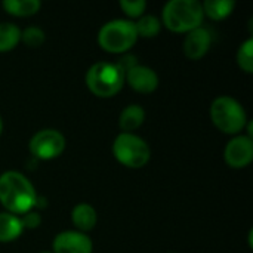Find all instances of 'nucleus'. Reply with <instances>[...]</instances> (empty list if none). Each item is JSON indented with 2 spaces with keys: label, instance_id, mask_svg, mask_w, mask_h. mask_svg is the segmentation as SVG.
<instances>
[{
  "label": "nucleus",
  "instance_id": "obj_4",
  "mask_svg": "<svg viewBox=\"0 0 253 253\" xmlns=\"http://www.w3.org/2000/svg\"><path fill=\"white\" fill-rule=\"evenodd\" d=\"M211 119L224 133L237 135L248 125V114L243 105L231 96H218L211 105Z\"/></svg>",
  "mask_w": 253,
  "mask_h": 253
},
{
  "label": "nucleus",
  "instance_id": "obj_23",
  "mask_svg": "<svg viewBox=\"0 0 253 253\" xmlns=\"http://www.w3.org/2000/svg\"><path fill=\"white\" fill-rule=\"evenodd\" d=\"M116 64H117V67H119L123 73H126V71H129L132 67H135V65L138 64V61H136V56H133V55H123Z\"/></svg>",
  "mask_w": 253,
  "mask_h": 253
},
{
  "label": "nucleus",
  "instance_id": "obj_14",
  "mask_svg": "<svg viewBox=\"0 0 253 253\" xmlns=\"http://www.w3.org/2000/svg\"><path fill=\"white\" fill-rule=\"evenodd\" d=\"M24 231L21 218L9 213L0 212V243H9L16 240Z\"/></svg>",
  "mask_w": 253,
  "mask_h": 253
},
{
  "label": "nucleus",
  "instance_id": "obj_13",
  "mask_svg": "<svg viewBox=\"0 0 253 253\" xmlns=\"http://www.w3.org/2000/svg\"><path fill=\"white\" fill-rule=\"evenodd\" d=\"M144 120H145V110L138 104H130L120 113L119 126L122 132L133 133V130H136L144 123Z\"/></svg>",
  "mask_w": 253,
  "mask_h": 253
},
{
  "label": "nucleus",
  "instance_id": "obj_15",
  "mask_svg": "<svg viewBox=\"0 0 253 253\" xmlns=\"http://www.w3.org/2000/svg\"><path fill=\"white\" fill-rule=\"evenodd\" d=\"M202 7H203V13L208 15L211 19L221 21L233 13L236 7V1L234 0H206L202 3Z\"/></svg>",
  "mask_w": 253,
  "mask_h": 253
},
{
  "label": "nucleus",
  "instance_id": "obj_24",
  "mask_svg": "<svg viewBox=\"0 0 253 253\" xmlns=\"http://www.w3.org/2000/svg\"><path fill=\"white\" fill-rule=\"evenodd\" d=\"M1 130H3V122H1V117H0V135H1Z\"/></svg>",
  "mask_w": 253,
  "mask_h": 253
},
{
  "label": "nucleus",
  "instance_id": "obj_19",
  "mask_svg": "<svg viewBox=\"0 0 253 253\" xmlns=\"http://www.w3.org/2000/svg\"><path fill=\"white\" fill-rule=\"evenodd\" d=\"M236 59H237V64L239 67L246 71L248 74L253 73V39L249 37L246 42H243L237 50V55H236Z\"/></svg>",
  "mask_w": 253,
  "mask_h": 253
},
{
  "label": "nucleus",
  "instance_id": "obj_2",
  "mask_svg": "<svg viewBox=\"0 0 253 253\" xmlns=\"http://www.w3.org/2000/svg\"><path fill=\"white\" fill-rule=\"evenodd\" d=\"M203 18V7L197 0H170L162 12V24L173 33H190L202 25Z\"/></svg>",
  "mask_w": 253,
  "mask_h": 253
},
{
  "label": "nucleus",
  "instance_id": "obj_3",
  "mask_svg": "<svg viewBox=\"0 0 253 253\" xmlns=\"http://www.w3.org/2000/svg\"><path fill=\"white\" fill-rule=\"evenodd\" d=\"M123 84L125 73L116 62H96L86 73V86L95 96L99 98H111L117 95Z\"/></svg>",
  "mask_w": 253,
  "mask_h": 253
},
{
  "label": "nucleus",
  "instance_id": "obj_21",
  "mask_svg": "<svg viewBox=\"0 0 253 253\" xmlns=\"http://www.w3.org/2000/svg\"><path fill=\"white\" fill-rule=\"evenodd\" d=\"M119 6L129 18H139L145 12L147 1L145 0H120Z\"/></svg>",
  "mask_w": 253,
  "mask_h": 253
},
{
  "label": "nucleus",
  "instance_id": "obj_6",
  "mask_svg": "<svg viewBox=\"0 0 253 253\" xmlns=\"http://www.w3.org/2000/svg\"><path fill=\"white\" fill-rule=\"evenodd\" d=\"M113 154L119 163L130 169H139L150 162L151 150L148 144L135 133L122 132L113 142Z\"/></svg>",
  "mask_w": 253,
  "mask_h": 253
},
{
  "label": "nucleus",
  "instance_id": "obj_5",
  "mask_svg": "<svg viewBox=\"0 0 253 253\" xmlns=\"http://www.w3.org/2000/svg\"><path fill=\"white\" fill-rule=\"evenodd\" d=\"M136 40L135 22L130 19H111L98 31L99 46L110 53H126Z\"/></svg>",
  "mask_w": 253,
  "mask_h": 253
},
{
  "label": "nucleus",
  "instance_id": "obj_18",
  "mask_svg": "<svg viewBox=\"0 0 253 253\" xmlns=\"http://www.w3.org/2000/svg\"><path fill=\"white\" fill-rule=\"evenodd\" d=\"M135 30L138 37H144V39H153L156 37L160 30H162V21L151 13L142 15L138 18V21L135 22Z\"/></svg>",
  "mask_w": 253,
  "mask_h": 253
},
{
  "label": "nucleus",
  "instance_id": "obj_16",
  "mask_svg": "<svg viewBox=\"0 0 253 253\" xmlns=\"http://www.w3.org/2000/svg\"><path fill=\"white\" fill-rule=\"evenodd\" d=\"M1 6L7 13L24 18L37 13L42 7V3L39 0H4Z\"/></svg>",
  "mask_w": 253,
  "mask_h": 253
},
{
  "label": "nucleus",
  "instance_id": "obj_12",
  "mask_svg": "<svg viewBox=\"0 0 253 253\" xmlns=\"http://www.w3.org/2000/svg\"><path fill=\"white\" fill-rule=\"evenodd\" d=\"M71 221H73L74 227L77 228V231L86 234L87 231L95 228L98 215H96V211L90 205L79 203L71 211Z\"/></svg>",
  "mask_w": 253,
  "mask_h": 253
},
{
  "label": "nucleus",
  "instance_id": "obj_22",
  "mask_svg": "<svg viewBox=\"0 0 253 253\" xmlns=\"http://www.w3.org/2000/svg\"><path fill=\"white\" fill-rule=\"evenodd\" d=\"M19 218H21V224H22L24 230H25V228L34 230V228H37V227L42 224V216H40V213L36 212V211H30V212L21 215Z\"/></svg>",
  "mask_w": 253,
  "mask_h": 253
},
{
  "label": "nucleus",
  "instance_id": "obj_10",
  "mask_svg": "<svg viewBox=\"0 0 253 253\" xmlns=\"http://www.w3.org/2000/svg\"><path fill=\"white\" fill-rule=\"evenodd\" d=\"M125 82L139 93H151L159 87L157 73L153 68L141 64H136L125 73Z\"/></svg>",
  "mask_w": 253,
  "mask_h": 253
},
{
  "label": "nucleus",
  "instance_id": "obj_8",
  "mask_svg": "<svg viewBox=\"0 0 253 253\" xmlns=\"http://www.w3.org/2000/svg\"><path fill=\"white\" fill-rule=\"evenodd\" d=\"M225 163L234 169H243L253 160V141L248 135L234 136L224 150Z\"/></svg>",
  "mask_w": 253,
  "mask_h": 253
},
{
  "label": "nucleus",
  "instance_id": "obj_1",
  "mask_svg": "<svg viewBox=\"0 0 253 253\" xmlns=\"http://www.w3.org/2000/svg\"><path fill=\"white\" fill-rule=\"evenodd\" d=\"M37 197L33 184L25 175L16 170L0 175V203L6 212L21 216L36 208Z\"/></svg>",
  "mask_w": 253,
  "mask_h": 253
},
{
  "label": "nucleus",
  "instance_id": "obj_7",
  "mask_svg": "<svg viewBox=\"0 0 253 253\" xmlns=\"http://www.w3.org/2000/svg\"><path fill=\"white\" fill-rule=\"evenodd\" d=\"M30 153L39 160H52L65 150V138L56 129H42L28 142Z\"/></svg>",
  "mask_w": 253,
  "mask_h": 253
},
{
  "label": "nucleus",
  "instance_id": "obj_25",
  "mask_svg": "<svg viewBox=\"0 0 253 253\" xmlns=\"http://www.w3.org/2000/svg\"><path fill=\"white\" fill-rule=\"evenodd\" d=\"M42 253H52V252H42Z\"/></svg>",
  "mask_w": 253,
  "mask_h": 253
},
{
  "label": "nucleus",
  "instance_id": "obj_11",
  "mask_svg": "<svg viewBox=\"0 0 253 253\" xmlns=\"http://www.w3.org/2000/svg\"><path fill=\"white\" fill-rule=\"evenodd\" d=\"M212 46V34L205 27H197L187 33L184 39V53L188 59L197 61L203 58Z\"/></svg>",
  "mask_w": 253,
  "mask_h": 253
},
{
  "label": "nucleus",
  "instance_id": "obj_9",
  "mask_svg": "<svg viewBox=\"0 0 253 253\" xmlns=\"http://www.w3.org/2000/svg\"><path fill=\"white\" fill-rule=\"evenodd\" d=\"M52 249L53 253H92L93 243L87 234L77 230H68L55 236Z\"/></svg>",
  "mask_w": 253,
  "mask_h": 253
},
{
  "label": "nucleus",
  "instance_id": "obj_17",
  "mask_svg": "<svg viewBox=\"0 0 253 253\" xmlns=\"http://www.w3.org/2000/svg\"><path fill=\"white\" fill-rule=\"evenodd\" d=\"M21 42V28L13 22H0V52H9Z\"/></svg>",
  "mask_w": 253,
  "mask_h": 253
},
{
  "label": "nucleus",
  "instance_id": "obj_20",
  "mask_svg": "<svg viewBox=\"0 0 253 253\" xmlns=\"http://www.w3.org/2000/svg\"><path fill=\"white\" fill-rule=\"evenodd\" d=\"M46 34L40 27H27L21 30V42L28 47H39L44 43Z\"/></svg>",
  "mask_w": 253,
  "mask_h": 253
}]
</instances>
